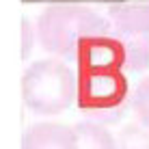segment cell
Returning <instances> with one entry per match:
<instances>
[{
    "mask_svg": "<svg viewBox=\"0 0 149 149\" xmlns=\"http://www.w3.org/2000/svg\"><path fill=\"white\" fill-rule=\"evenodd\" d=\"M104 22L100 15L84 9H50L39 17V39L50 52L63 54L76 50L86 35H102Z\"/></svg>",
    "mask_w": 149,
    "mask_h": 149,
    "instance_id": "cell-3",
    "label": "cell"
},
{
    "mask_svg": "<svg viewBox=\"0 0 149 149\" xmlns=\"http://www.w3.org/2000/svg\"><path fill=\"white\" fill-rule=\"evenodd\" d=\"M119 149H149V134L136 123H130L119 134Z\"/></svg>",
    "mask_w": 149,
    "mask_h": 149,
    "instance_id": "cell-6",
    "label": "cell"
},
{
    "mask_svg": "<svg viewBox=\"0 0 149 149\" xmlns=\"http://www.w3.org/2000/svg\"><path fill=\"white\" fill-rule=\"evenodd\" d=\"M76 104L97 123H110L123 112L127 78L123 65L127 50L119 39L86 35L76 45Z\"/></svg>",
    "mask_w": 149,
    "mask_h": 149,
    "instance_id": "cell-1",
    "label": "cell"
},
{
    "mask_svg": "<svg viewBox=\"0 0 149 149\" xmlns=\"http://www.w3.org/2000/svg\"><path fill=\"white\" fill-rule=\"evenodd\" d=\"M52 2H74V4H78V2H104V4H121V2H125V0H52Z\"/></svg>",
    "mask_w": 149,
    "mask_h": 149,
    "instance_id": "cell-8",
    "label": "cell"
},
{
    "mask_svg": "<svg viewBox=\"0 0 149 149\" xmlns=\"http://www.w3.org/2000/svg\"><path fill=\"white\" fill-rule=\"evenodd\" d=\"M78 149H117L115 138L97 121H84L76 125Z\"/></svg>",
    "mask_w": 149,
    "mask_h": 149,
    "instance_id": "cell-5",
    "label": "cell"
},
{
    "mask_svg": "<svg viewBox=\"0 0 149 149\" xmlns=\"http://www.w3.org/2000/svg\"><path fill=\"white\" fill-rule=\"evenodd\" d=\"M22 149H78V134L65 123H35L24 134Z\"/></svg>",
    "mask_w": 149,
    "mask_h": 149,
    "instance_id": "cell-4",
    "label": "cell"
},
{
    "mask_svg": "<svg viewBox=\"0 0 149 149\" xmlns=\"http://www.w3.org/2000/svg\"><path fill=\"white\" fill-rule=\"evenodd\" d=\"M132 106H134V112L138 115L141 123L149 127V78H145L136 86L134 97H132Z\"/></svg>",
    "mask_w": 149,
    "mask_h": 149,
    "instance_id": "cell-7",
    "label": "cell"
},
{
    "mask_svg": "<svg viewBox=\"0 0 149 149\" xmlns=\"http://www.w3.org/2000/svg\"><path fill=\"white\" fill-rule=\"evenodd\" d=\"M24 2H28V4H33V2H41V0H24Z\"/></svg>",
    "mask_w": 149,
    "mask_h": 149,
    "instance_id": "cell-9",
    "label": "cell"
},
{
    "mask_svg": "<svg viewBox=\"0 0 149 149\" xmlns=\"http://www.w3.org/2000/svg\"><path fill=\"white\" fill-rule=\"evenodd\" d=\"M24 102L33 112L58 115L76 95V80L58 61H41L26 71L22 80Z\"/></svg>",
    "mask_w": 149,
    "mask_h": 149,
    "instance_id": "cell-2",
    "label": "cell"
}]
</instances>
